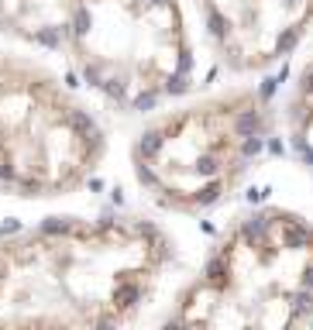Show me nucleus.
Listing matches in <instances>:
<instances>
[{"instance_id":"4","label":"nucleus","mask_w":313,"mask_h":330,"mask_svg":"<svg viewBox=\"0 0 313 330\" xmlns=\"http://www.w3.org/2000/svg\"><path fill=\"white\" fill-rule=\"evenodd\" d=\"M293 141L303 158L313 165V69L303 76L293 97Z\"/></svg>"},{"instance_id":"2","label":"nucleus","mask_w":313,"mask_h":330,"mask_svg":"<svg viewBox=\"0 0 313 330\" xmlns=\"http://www.w3.org/2000/svg\"><path fill=\"white\" fill-rule=\"evenodd\" d=\"M255 141L258 110L252 97L207 100L141 135L138 175L172 203L203 207L234 186Z\"/></svg>"},{"instance_id":"3","label":"nucleus","mask_w":313,"mask_h":330,"mask_svg":"<svg viewBox=\"0 0 313 330\" xmlns=\"http://www.w3.org/2000/svg\"><path fill=\"white\" fill-rule=\"evenodd\" d=\"M210 31L237 65H262L313 14V0H207Z\"/></svg>"},{"instance_id":"1","label":"nucleus","mask_w":313,"mask_h":330,"mask_svg":"<svg viewBox=\"0 0 313 330\" xmlns=\"http://www.w3.org/2000/svg\"><path fill=\"white\" fill-rule=\"evenodd\" d=\"M313 310V227L289 214L248 217L182 296L179 323L293 327Z\"/></svg>"}]
</instances>
